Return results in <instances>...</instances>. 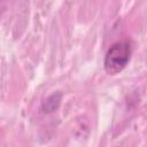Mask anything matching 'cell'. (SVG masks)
I'll list each match as a JSON object with an SVG mask.
<instances>
[{
	"mask_svg": "<svg viewBox=\"0 0 147 147\" xmlns=\"http://www.w3.org/2000/svg\"><path fill=\"white\" fill-rule=\"evenodd\" d=\"M132 47L129 41H117L113 44L105 56V70L108 75L119 74L130 62Z\"/></svg>",
	"mask_w": 147,
	"mask_h": 147,
	"instance_id": "obj_1",
	"label": "cell"
},
{
	"mask_svg": "<svg viewBox=\"0 0 147 147\" xmlns=\"http://www.w3.org/2000/svg\"><path fill=\"white\" fill-rule=\"evenodd\" d=\"M61 99H62V93L60 91L54 92L53 94H51L48 98H46L42 103H41V110L46 114H51L54 113L61 103Z\"/></svg>",
	"mask_w": 147,
	"mask_h": 147,
	"instance_id": "obj_2",
	"label": "cell"
}]
</instances>
